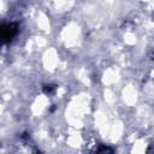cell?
Masks as SVG:
<instances>
[{
  "instance_id": "6da1fadb",
  "label": "cell",
  "mask_w": 154,
  "mask_h": 154,
  "mask_svg": "<svg viewBox=\"0 0 154 154\" xmlns=\"http://www.w3.org/2000/svg\"><path fill=\"white\" fill-rule=\"evenodd\" d=\"M19 32V26L17 23H7L1 28V37L4 43H10Z\"/></svg>"
},
{
  "instance_id": "7a4b0ae2",
  "label": "cell",
  "mask_w": 154,
  "mask_h": 154,
  "mask_svg": "<svg viewBox=\"0 0 154 154\" xmlns=\"http://www.w3.org/2000/svg\"><path fill=\"white\" fill-rule=\"evenodd\" d=\"M54 89H55V87H53V85H45V88H43L46 94H52L54 91Z\"/></svg>"
}]
</instances>
